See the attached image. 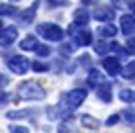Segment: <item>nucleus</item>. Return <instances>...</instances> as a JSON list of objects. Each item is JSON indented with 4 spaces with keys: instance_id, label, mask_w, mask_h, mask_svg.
Here are the masks:
<instances>
[{
    "instance_id": "b1692460",
    "label": "nucleus",
    "mask_w": 135,
    "mask_h": 133,
    "mask_svg": "<svg viewBox=\"0 0 135 133\" xmlns=\"http://www.w3.org/2000/svg\"><path fill=\"white\" fill-rule=\"evenodd\" d=\"M127 51L131 53V55H135V35L127 39Z\"/></svg>"
},
{
    "instance_id": "7ed1b4c3",
    "label": "nucleus",
    "mask_w": 135,
    "mask_h": 133,
    "mask_svg": "<svg viewBox=\"0 0 135 133\" xmlns=\"http://www.w3.org/2000/svg\"><path fill=\"white\" fill-rule=\"evenodd\" d=\"M8 67H10L12 72H16V75H26L27 68H30V63H27L26 57H12L10 61H8Z\"/></svg>"
},
{
    "instance_id": "f257e3e1",
    "label": "nucleus",
    "mask_w": 135,
    "mask_h": 133,
    "mask_svg": "<svg viewBox=\"0 0 135 133\" xmlns=\"http://www.w3.org/2000/svg\"><path fill=\"white\" fill-rule=\"evenodd\" d=\"M18 96H20L22 100H43L45 98V90L41 88L37 82L27 80V82L18 86Z\"/></svg>"
},
{
    "instance_id": "f3484780",
    "label": "nucleus",
    "mask_w": 135,
    "mask_h": 133,
    "mask_svg": "<svg viewBox=\"0 0 135 133\" xmlns=\"http://www.w3.org/2000/svg\"><path fill=\"white\" fill-rule=\"evenodd\" d=\"M122 75L125 76V78H133V76H135V61H133V63H129V65L123 68Z\"/></svg>"
},
{
    "instance_id": "f8f14e48",
    "label": "nucleus",
    "mask_w": 135,
    "mask_h": 133,
    "mask_svg": "<svg viewBox=\"0 0 135 133\" xmlns=\"http://www.w3.org/2000/svg\"><path fill=\"white\" fill-rule=\"evenodd\" d=\"M74 39H76V43H78V45H88V43L92 41V35H90V31L80 29L76 35H74Z\"/></svg>"
},
{
    "instance_id": "39448f33",
    "label": "nucleus",
    "mask_w": 135,
    "mask_h": 133,
    "mask_svg": "<svg viewBox=\"0 0 135 133\" xmlns=\"http://www.w3.org/2000/svg\"><path fill=\"white\" fill-rule=\"evenodd\" d=\"M114 16H115V12L110 6H98L94 10V18L100 22H110V20H114Z\"/></svg>"
},
{
    "instance_id": "2eb2a0df",
    "label": "nucleus",
    "mask_w": 135,
    "mask_h": 133,
    "mask_svg": "<svg viewBox=\"0 0 135 133\" xmlns=\"http://www.w3.org/2000/svg\"><path fill=\"white\" fill-rule=\"evenodd\" d=\"M115 33H118V29L114 26H104L98 29V35H102V37H114Z\"/></svg>"
},
{
    "instance_id": "20e7f679",
    "label": "nucleus",
    "mask_w": 135,
    "mask_h": 133,
    "mask_svg": "<svg viewBox=\"0 0 135 133\" xmlns=\"http://www.w3.org/2000/svg\"><path fill=\"white\" fill-rule=\"evenodd\" d=\"M102 67L106 68V72L112 76H115V75H119L122 72V67H119V61L118 59H114V57H106L104 61H102Z\"/></svg>"
},
{
    "instance_id": "c85d7f7f",
    "label": "nucleus",
    "mask_w": 135,
    "mask_h": 133,
    "mask_svg": "<svg viewBox=\"0 0 135 133\" xmlns=\"http://www.w3.org/2000/svg\"><path fill=\"white\" fill-rule=\"evenodd\" d=\"M8 82H10V78H8V76H4V75H0V86H8Z\"/></svg>"
},
{
    "instance_id": "412c9836",
    "label": "nucleus",
    "mask_w": 135,
    "mask_h": 133,
    "mask_svg": "<svg viewBox=\"0 0 135 133\" xmlns=\"http://www.w3.org/2000/svg\"><path fill=\"white\" fill-rule=\"evenodd\" d=\"M59 131H61V133H76L71 123H61V125H59Z\"/></svg>"
},
{
    "instance_id": "aec40b11",
    "label": "nucleus",
    "mask_w": 135,
    "mask_h": 133,
    "mask_svg": "<svg viewBox=\"0 0 135 133\" xmlns=\"http://www.w3.org/2000/svg\"><path fill=\"white\" fill-rule=\"evenodd\" d=\"M30 114H31L30 110H26V112H10L8 117H10V120H18V117H27Z\"/></svg>"
},
{
    "instance_id": "423d86ee",
    "label": "nucleus",
    "mask_w": 135,
    "mask_h": 133,
    "mask_svg": "<svg viewBox=\"0 0 135 133\" xmlns=\"http://www.w3.org/2000/svg\"><path fill=\"white\" fill-rule=\"evenodd\" d=\"M112 84L110 82H102L100 86H96V94H98V98L102 100V102H110L112 100Z\"/></svg>"
},
{
    "instance_id": "9b49d317",
    "label": "nucleus",
    "mask_w": 135,
    "mask_h": 133,
    "mask_svg": "<svg viewBox=\"0 0 135 133\" xmlns=\"http://www.w3.org/2000/svg\"><path fill=\"white\" fill-rule=\"evenodd\" d=\"M80 123L86 127V129H98V127H100V121L94 120L92 116H88V114H84V116L80 117Z\"/></svg>"
},
{
    "instance_id": "dca6fc26",
    "label": "nucleus",
    "mask_w": 135,
    "mask_h": 133,
    "mask_svg": "<svg viewBox=\"0 0 135 133\" xmlns=\"http://www.w3.org/2000/svg\"><path fill=\"white\" fill-rule=\"evenodd\" d=\"M119 98L123 100V102H135V92L133 90H122V92H119Z\"/></svg>"
},
{
    "instance_id": "a211bd4d",
    "label": "nucleus",
    "mask_w": 135,
    "mask_h": 133,
    "mask_svg": "<svg viewBox=\"0 0 135 133\" xmlns=\"http://www.w3.org/2000/svg\"><path fill=\"white\" fill-rule=\"evenodd\" d=\"M122 116H123V120H125V121L135 123V110H123Z\"/></svg>"
},
{
    "instance_id": "c756f323",
    "label": "nucleus",
    "mask_w": 135,
    "mask_h": 133,
    "mask_svg": "<svg viewBox=\"0 0 135 133\" xmlns=\"http://www.w3.org/2000/svg\"><path fill=\"white\" fill-rule=\"evenodd\" d=\"M47 2H49V6H63L65 0H47Z\"/></svg>"
},
{
    "instance_id": "393cba45",
    "label": "nucleus",
    "mask_w": 135,
    "mask_h": 133,
    "mask_svg": "<svg viewBox=\"0 0 135 133\" xmlns=\"http://www.w3.org/2000/svg\"><path fill=\"white\" fill-rule=\"evenodd\" d=\"M8 133H27V129L22 127V125H12L10 129H8Z\"/></svg>"
},
{
    "instance_id": "ddd939ff",
    "label": "nucleus",
    "mask_w": 135,
    "mask_h": 133,
    "mask_svg": "<svg viewBox=\"0 0 135 133\" xmlns=\"http://www.w3.org/2000/svg\"><path fill=\"white\" fill-rule=\"evenodd\" d=\"M20 47L24 49V51H30V49H35L37 47V39H35V35H27V37L20 43Z\"/></svg>"
},
{
    "instance_id": "6e6552de",
    "label": "nucleus",
    "mask_w": 135,
    "mask_h": 133,
    "mask_svg": "<svg viewBox=\"0 0 135 133\" xmlns=\"http://www.w3.org/2000/svg\"><path fill=\"white\" fill-rule=\"evenodd\" d=\"M16 35H18V29L14 26H10V27H6V29L0 33V43L2 45H10L14 39H16Z\"/></svg>"
},
{
    "instance_id": "2f4dec72",
    "label": "nucleus",
    "mask_w": 135,
    "mask_h": 133,
    "mask_svg": "<svg viewBox=\"0 0 135 133\" xmlns=\"http://www.w3.org/2000/svg\"><path fill=\"white\" fill-rule=\"evenodd\" d=\"M0 27H2V22H0Z\"/></svg>"
},
{
    "instance_id": "1a4fd4ad",
    "label": "nucleus",
    "mask_w": 135,
    "mask_h": 133,
    "mask_svg": "<svg viewBox=\"0 0 135 133\" xmlns=\"http://www.w3.org/2000/svg\"><path fill=\"white\" fill-rule=\"evenodd\" d=\"M37 6H39V2H33L27 10H24L20 14V20L24 22V24H30L31 20H33V16H35V12H37Z\"/></svg>"
},
{
    "instance_id": "f03ea898",
    "label": "nucleus",
    "mask_w": 135,
    "mask_h": 133,
    "mask_svg": "<svg viewBox=\"0 0 135 133\" xmlns=\"http://www.w3.org/2000/svg\"><path fill=\"white\" fill-rule=\"evenodd\" d=\"M37 33L41 35V37H45V39H49V41H61L63 39V29L59 26H55V24H41V26H37Z\"/></svg>"
},
{
    "instance_id": "5701e85b",
    "label": "nucleus",
    "mask_w": 135,
    "mask_h": 133,
    "mask_svg": "<svg viewBox=\"0 0 135 133\" xmlns=\"http://www.w3.org/2000/svg\"><path fill=\"white\" fill-rule=\"evenodd\" d=\"M0 14H4V16H12V14H16V8H14V6H2V8H0Z\"/></svg>"
},
{
    "instance_id": "4468645a",
    "label": "nucleus",
    "mask_w": 135,
    "mask_h": 133,
    "mask_svg": "<svg viewBox=\"0 0 135 133\" xmlns=\"http://www.w3.org/2000/svg\"><path fill=\"white\" fill-rule=\"evenodd\" d=\"M88 22V12L86 10H76L74 12V24L76 26H84Z\"/></svg>"
},
{
    "instance_id": "4be33fe9",
    "label": "nucleus",
    "mask_w": 135,
    "mask_h": 133,
    "mask_svg": "<svg viewBox=\"0 0 135 133\" xmlns=\"http://www.w3.org/2000/svg\"><path fill=\"white\" fill-rule=\"evenodd\" d=\"M94 49H96V53H100V55H104L106 51H108V45L104 43V41H98V43L94 45Z\"/></svg>"
},
{
    "instance_id": "bb28decb",
    "label": "nucleus",
    "mask_w": 135,
    "mask_h": 133,
    "mask_svg": "<svg viewBox=\"0 0 135 133\" xmlns=\"http://www.w3.org/2000/svg\"><path fill=\"white\" fill-rule=\"evenodd\" d=\"M59 51H61V55H71V53H73V47H71V45H65V43H63Z\"/></svg>"
},
{
    "instance_id": "a878e982",
    "label": "nucleus",
    "mask_w": 135,
    "mask_h": 133,
    "mask_svg": "<svg viewBox=\"0 0 135 133\" xmlns=\"http://www.w3.org/2000/svg\"><path fill=\"white\" fill-rule=\"evenodd\" d=\"M47 65H45V63H33V71H37V72H45L47 71Z\"/></svg>"
},
{
    "instance_id": "cd10ccee",
    "label": "nucleus",
    "mask_w": 135,
    "mask_h": 133,
    "mask_svg": "<svg viewBox=\"0 0 135 133\" xmlns=\"http://www.w3.org/2000/svg\"><path fill=\"white\" fill-rule=\"evenodd\" d=\"M118 121H119V116H110V117H108V121H106V123H108V125H115Z\"/></svg>"
},
{
    "instance_id": "473e14b6",
    "label": "nucleus",
    "mask_w": 135,
    "mask_h": 133,
    "mask_svg": "<svg viewBox=\"0 0 135 133\" xmlns=\"http://www.w3.org/2000/svg\"><path fill=\"white\" fill-rule=\"evenodd\" d=\"M133 10H135V4H133Z\"/></svg>"
},
{
    "instance_id": "6ab92c4d",
    "label": "nucleus",
    "mask_w": 135,
    "mask_h": 133,
    "mask_svg": "<svg viewBox=\"0 0 135 133\" xmlns=\"http://www.w3.org/2000/svg\"><path fill=\"white\" fill-rule=\"evenodd\" d=\"M33 51H35L37 55H39V57H47V55L51 53V51H49V47H47V45H37V47L33 49Z\"/></svg>"
},
{
    "instance_id": "9d476101",
    "label": "nucleus",
    "mask_w": 135,
    "mask_h": 133,
    "mask_svg": "<svg viewBox=\"0 0 135 133\" xmlns=\"http://www.w3.org/2000/svg\"><path fill=\"white\" fill-rule=\"evenodd\" d=\"M102 82H104V76H102V72L96 71V68H92L90 75H88V84H90V86H100Z\"/></svg>"
},
{
    "instance_id": "7c9ffc66",
    "label": "nucleus",
    "mask_w": 135,
    "mask_h": 133,
    "mask_svg": "<svg viewBox=\"0 0 135 133\" xmlns=\"http://www.w3.org/2000/svg\"><path fill=\"white\" fill-rule=\"evenodd\" d=\"M98 0H82V4H96Z\"/></svg>"
},
{
    "instance_id": "0eeeda50",
    "label": "nucleus",
    "mask_w": 135,
    "mask_h": 133,
    "mask_svg": "<svg viewBox=\"0 0 135 133\" xmlns=\"http://www.w3.org/2000/svg\"><path fill=\"white\" fill-rule=\"evenodd\" d=\"M122 31L125 35H131L135 31V18L133 16H129V14L122 16Z\"/></svg>"
}]
</instances>
